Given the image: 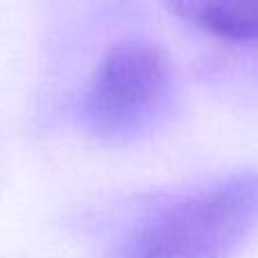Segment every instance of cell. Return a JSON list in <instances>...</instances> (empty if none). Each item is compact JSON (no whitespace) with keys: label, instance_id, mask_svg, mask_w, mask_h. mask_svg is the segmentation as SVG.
I'll use <instances>...</instances> for the list:
<instances>
[{"label":"cell","instance_id":"7a4b0ae2","mask_svg":"<svg viewBox=\"0 0 258 258\" xmlns=\"http://www.w3.org/2000/svg\"><path fill=\"white\" fill-rule=\"evenodd\" d=\"M170 93V63L150 41H120L98 63L84 98L91 132L122 141L161 113Z\"/></svg>","mask_w":258,"mask_h":258},{"label":"cell","instance_id":"3957f363","mask_svg":"<svg viewBox=\"0 0 258 258\" xmlns=\"http://www.w3.org/2000/svg\"><path fill=\"white\" fill-rule=\"evenodd\" d=\"M183 23L224 41L258 43V0H165Z\"/></svg>","mask_w":258,"mask_h":258},{"label":"cell","instance_id":"6da1fadb","mask_svg":"<svg viewBox=\"0 0 258 258\" xmlns=\"http://www.w3.org/2000/svg\"><path fill=\"white\" fill-rule=\"evenodd\" d=\"M256 229L258 172H238L152 209L109 258H231Z\"/></svg>","mask_w":258,"mask_h":258}]
</instances>
